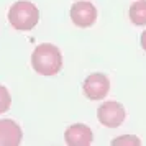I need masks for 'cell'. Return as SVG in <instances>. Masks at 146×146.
Segmentation results:
<instances>
[{
	"instance_id": "cell-7",
	"label": "cell",
	"mask_w": 146,
	"mask_h": 146,
	"mask_svg": "<svg viewBox=\"0 0 146 146\" xmlns=\"http://www.w3.org/2000/svg\"><path fill=\"white\" fill-rule=\"evenodd\" d=\"M23 133L13 120H0V146H18L21 143Z\"/></svg>"
},
{
	"instance_id": "cell-6",
	"label": "cell",
	"mask_w": 146,
	"mask_h": 146,
	"mask_svg": "<svg viewBox=\"0 0 146 146\" xmlns=\"http://www.w3.org/2000/svg\"><path fill=\"white\" fill-rule=\"evenodd\" d=\"M64 141L69 146H90L94 143V133L84 123H76L64 131Z\"/></svg>"
},
{
	"instance_id": "cell-1",
	"label": "cell",
	"mask_w": 146,
	"mask_h": 146,
	"mask_svg": "<svg viewBox=\"0 0 146 146\" xmlns=\"http://www.w3.org/2000/svg\"><path fill=\"white\" fill-rule=\"evenodd\" d=\"M31 66L41 76H56L62 67V54L59 48L51 43L36 46L31 54Z\"/></svg>"
},
{
	"instance_id": "cell-11",
	"label": "cell",
	"mask_w": 146,
	"mask_h": 146,
	"mask_svg": "<svg viewBox=\"0 0 146 146\" xmlns=\"http://www.w3.org/2000/svg\"><path fill=\"white\" fill-rule=\"evenodd\" d=\"M139 43H141V48L143 51H146V30L141 33V38H139Z\"/></svg>"
},
{
	"instance_id": "cell-4",
	"label": "cell",
	"mask_w": 146,
	"mask_h": 146,
	"mask_svg": "<svg viewBox=\"0 0 146 146\" xmlns=\"http://www.w3.org/2000/svg\"><path fill=\"white\" fill-rule=\"evenodd\" d=\"M82 92L89 100H102L110 92V79L102 72L87 76L82 84Z\"/></svg>"
},
{
	"instance_id": "cell-8",
	"label": "cell",
	"mask_w": 146,
	"mask_h": 146,
	"mask_svg": "<svg viewBox=\"0 0 146 146\" xmlns=\"http://www.w3.org/2000/svg\"><path fill=\"white\" fill-rule=\"evenodd\" d=\"M130 20L136 27H145L146 25V0H138L130 7Z\"/></svg>"
},
{
	"instance_id": "cell-2",
	"label": "cell",
	"mask_w": 146,
	"mask_h": 146,
	"mask_svg": "<svg viewBox=\"0 0 146 146\" xmlns=\"http://www.w3.org/2000/svg\"><path fill=\"white\" fill-rule=\"evenodd\" d=\"M40 20V10L38 7L28 2V0H18L8 10V21L10 25L18 31H30L38 25Z\"/></svg>"
},
{
	"instance_id": "cell-10",
	"label": "cell",
	"mask_w": 146,
	"mask_h": 146,
	"mask_svg": "<svg viewBox=\"0 0 146 146\" xmlns=\"http://www.w3.org/2000/svg\"><path fill=\"white\" fill-rule=\"evenodd\" d=\"M10 105H12V97H10V92L7 90V87L0 86V113L8 112Z\"/></svg>"
},
{
	"instance_id": "cell-9",
	"label": "cell",
	"mask_w": 146,
	"mask_h": 146,
	"mask_svg": "<svg viewBox=\"0 0 146 146\" xmlns=\"http://www.w3.org/2000/svg\"><path fill=\"white\" fill-rule=\"evenodd\" d=\"M113 146H139L141 145V139L135 135H123V136H118V138L112 139Z\"/></svg>"
},
{
	"instance_id": "cell-5",
	"label": "cell",
	"mask_w": 146,
	"mask_h": 146,
	"mask_svg": "<svg viewBox=\"0 0 146 146\" xmlns=\"http://www.w3.org/2000/svg\"><path fill=\"white\" fill-rule=\"evenodd\" d=\"M69 15L72 23L79 28H89L97 21V8L90 2H76Z\"/></svg>"
},
{
	"instance_id": "cell-3",
	"label": "cell",
	"mask_w": 146,
	"mask_h": 146,
	"mask_svg": "<svg viewBox=\"0 0 146 146\" xmlns=\"http://www.w3.org/2000/svg\"><path fill=\"white\" fill-rule=\"evenodd\" d=\"M97 118H99V121L104 126H107V128H117V126H120L126 118L125 107L121 105L120 102H115V100L104 102V104L97 108Z\"/></svg>"
}]
</instances>
